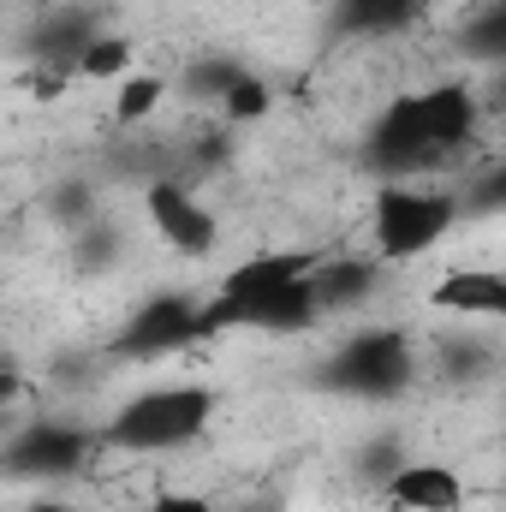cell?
Returning <instances> with one entry per match:
<instances>
[{
    "instance_id": "6da1fadb",
    "label": "cell",
    "mask_w": 506,
    "mask_h": 512,
    "mask_svg": "<svg viewBox=\"0 0 506 512\" xmlns=\"http://www.w3.org/2000/svg\"><path fill=\"white\" fill-rule=\"evenodd\" d=\"M477 90L447 78V84H429V90H411V96H393L381 108L370 131H364V149L358 161L376 173L381 185H399V179H417L429 167H441L447 155H459L471 137H477Z\"/></svg>"
},
{
    "instance_id": "7a4b0ae2",
    "label": "cell",
    "mask_w": 506,
    "mask_h": 512,
    "mask_svg": "<svg viewBox=\"0 0 506 512\" xmlns=\"http://www.w3.org/2000/svg\"><path fill=\"white\" fill-rule=\"evenodd\" d=\"M322 322L316 256L256 251L209 292V334H310Z\"/></svg>"
},
{
    "instance_id": "3957f363",
    "label": "cell",
    "mask_w": 506,
    "mask_h": 512,
    "mask_svg": "<svg viewBox=\"0 0 506 512\" xmlns=\"http://www.w3.org/2000/svg\"><path fill=\"white\" fill-rule=\"evenodd\" d=\"M215 387L203 382H173V387H143L102 423V441L120 453H173L209 435L215 423Z\"/></svg>"
},
{
    "instance_id": "277c9868",
    "label": "cell",
    "mask_w": 506,
    "mask_h": 512,
    "mask_svg": "<svg viewBox=\"0 0 506 512\" xmlns=\"http://www.w3.org/2000/svg\"><path fill=\"white\" fill-rule=\"evenodd\" d=\"M411 382H417V346L399 328H364L310 370V387L340 399H399Z\"/></svg>"
},
{
    "instance_id": "5b68a950",
    "label": "cell",
    "mask_w": 506,
    "mask_h": 512,
    "mask_svg": "<svg viewBox=\"0 0 506 512\" xmlns=\"http://www.w3.org/2000/svg\"><path fill=\"white\" fill-rule=\"evenodd\" d=\"M459 197L453 191H435V185H417V179H399V185H381L376 203H370V233H376V256L381 262H411V256L435 251L453 221H459Z\"/></svg>"
},
{
    "instance_id": "8992f818",
    "label": "cell",
    "mask_w": 506,
    "mask_h": 512,
    "mask_svg": "<svg viewBox=\"0 0 506 512\" xmlns=\"http://www.w3.org/2000/svg\"><path fill=\"white\" fill-rule=\"evenodd\" d=\"M203 340H215L209 334V298H197V292H155L126 316V328L114 334L108 352L120 364H155V358L191 352Z\"/></svg>"
},
{
    "instance_id": "52a82bcc",
    "label": "cell",
    "mask_w": 506,
    "mask_h": 512,
    "mask_svg": "<svg viewBox=\"0 0 506 512\" xmlns=\"http://www.w3.org/2000/svg\"><path fill=\"white\" fill-rule=\"evenodd\" d=\"M96 447H108L102 429H78L66 417H36V423L12 429L6 477H18V483H66L96 459Z\"/></svg>"
},
{
    "instance_id": "ba28073f",
    "label": "cell",
    "mask_w": 506,
    "mask_h": 512,
    "mask_svg": "<svg viewBox=\"0 0 506 512\" xmlns=\"http://www.w3.org/2000/svg\"><path fill=\"white\" fill-rule=\"evenodd\" d=\"M143 215H149L155 239L179 256H215V245H221L215 209H203V197H191V185H179V179H149Z\"/></svg>"
},
{
    "instance_id": "9c48e42d",
    "label": "cell",
    "mask_w": 506,
    "mask_h": 512,
    "mask_svg": "<svg viewBox=\"0 0 506 512\" xmlns=\"http://www.w3.org/2000/svg\"><path fill=\"white\" fill-rule=\"evenodd\" d=\"M96 36H102L96 12H84V6H60V12H42V18L24 24L18 54H24L30 66H48V72L78 78V60H84V48H90Z\"/></svg>"
},
{
    "instance_id": "30bf717a",
    "label": "cell",
    "mask_w": 506,
    "mask_h": 512,
    "mask_svg": "<svg viewBox=\"0 0 506 512\" xmlns=\"http://www.w3.org/2000/svg\"><path fill=\"white\" fill-rule=\"evenodd\" d=\"M429 304L441 316H465V322H506V274L501 268H447L429 286Z\"/></svg>"
},
{
    "instance_id": "8fae6325",
    "label": "cell",
    "mask_w": 506,
    "mask_h": 512,
    "mask_svg": "<svg viewBox=\"0 0 506 512\" xmlns=\"http://www.w3.org/2000/svg\"><path fill=\"white\" fill-rule=\"evenodd\" d=\"M381 495L393 512H459L465 507V477L453 465H435V459H405Z\"/></svg>"
},
{
    "instance_id": "7c38bea8",
    "label": "cell",
    "mask_w": 506,
    "mask_h": 512,
    "mask_svg": "<svg viewBox=\"0 0 506 512\" xmlns=\"http://www.w3.org/2000/svg\"><path fill=\"white\" fill-rule=\"evenodd\" d=\"M328 18L352 42H393L429 18V0H334Z\"/></svg>"
},
{
    "instance_id": "4fadbf2b",
    "label": "cell",
    "mask_w": 506,
    "mask_h": 512,
    "mask_svg": "<svg viewBox=\"0 0 506 512\" xmlns=\"http://www.w3.org/2000/svg\"><path fill=\"white\" fill-rule=\"evenodd\" d=\"M376 286H381V256H334V262H316V298H322V316L358 310Z\"/></svg>"
},
{
    "instance_id": "5bb4252c",
    "label": "cell",
    "mask_w": 506,
    "mask_h": 512,
    "mask_svg": "<svg viewBox=\"0 0 506 512\" xmlns=\"http://www.w3.org/2000/svg\"><path fill=\"white\" fill-rule=\"evenodd\" d=\"M459 54L477 66H501L506 72V0H483L477 12H465L459 24Z\"/></svg>"
},
{
    "instance_id": "9a60e30c",
    "label": "cell",
    "mask_w": 506,
    "mask_h": 512,
    "mask_svg": "<svg viewBox=\"0 0 506 512\" xmlns=\"http://www.w3.org/2000/svg\"><path fill=\"white\" fill-rule=\"evenodd\" d=\"M251 66L245 60H227V54H209V60H197L191 72H185V96L197 102V108H215L221 114V102L239 90V78H245Z\"/></svg>"
},
{
    "instance_id": "2e32d148",
    "label": "cell",
    "mask_w": 506,
    "mask_h": 512,
    "mask_svg": "<svg viewBox=\"0 0 506 512\" xmlns=\"http://www.w3.org/2000/svg\"><path fill=\"white\" fill-rule=\"evenodd\" d=\"M131 66H137V54H131V36L102 30V36L84 48V60H78V78H90V84H126Z\"/></svg>"
},
{
    "instance_id": "e0dca14e",
    "label": "cell",
    "mask_w": 506,
    "mask_h": 512,
    "mask_svg": "<svg viewBox=\"0 0 506 512\" xmlns=\"http://www.w3.org/2000/svg\"><path fill=\"white\" fill-rule=\"evenodd\" d=\"M161 96H167V84H161L155 72H131L126 84H120V96H114V120H120V126H143V120L161 108Z\"/></svg>"
},
{
    "instance_id": "ac0fdd59",
    "label": "cell",
    "mask_w": 506,
    "mask_h": 512,
    "mask_svg": "<svg viewBox=\"0 0 506 512\" xmlns=\"http://www.w3.org/2000/svg\"><path fill=\"white\" fill-rule=\"evenodd\" d=\"M48 215H54L60 227H90V221H96V191H90L84 179H60V185L48 191Z\"/></svg>"
},
{
    "instance_id": "d6986e66",
    "label": "cell",
    "mask_w": 506,
    "mask_h": 512,
    "mask_svg": "<svg viewBox=\"0 0 506 512\" xmlns=\"http://www.w3.org/2000/svg\"><path fill=\"white\" fill-rule=\"evenodd\" d=\"M268 108H274L268 84H262L256 72H245V78H239V90H233V96L221 102V120H227V126H251V120H262Z\"/></svg>"
},
{
    "instance_id": "ffe728a7",
    "label": "cell",
    "mask_w": 506,
    "mask_h": 512,
    "mask_svg": "<svg viewBox=\"0 0 506 512\" xmlns=\"http://www.w3.org/2000/svg\"><path fill=\"white\" fill-rule=\"evenodd\" d=\"M465 209H471V215H506V161L483 167V173L471 179V191H465Z\"/></svg>"
},
{
    "instance_id": "44dd1931",
    "label": "cell",
    "mask_w": 506,
    "mask_h": 512,
    "mask_svg": "<svg viewBox=\"0 0 506 512\" xmlns=\"http://www.w3.org/2000/svg\"><path fill=\"white\" fill-rule=\"evenodd\" d=\"M441 370H447L453 382H471V376L489 370V346H483V340H447V346H441Z\"/></svg>"
},
{
    "instance_id": "7402d4cb",
    "label": "cell",
    "mask_w": 506,
    "mask_h": 512,
    "mask_svg": "<svg viewBox=\"0 0 506 512\" xmlns=\"http://www.w3.org/2000/svg\"><path fill=\"white\" fill-rule=\"evenodd\" d=\"M114 256H120V233H114L108 221L78 227V262H84V268H114Z\"/></svg>"
},
{
    "instance_id": "603a6c76",
    "label": "cell",
    "mask_w": 506,
    "mask_h": 512,
    "mask_svg": "<svg viewBox=\"0 0 506 512\" xmlns=\"http://www.w3.org/2000/svg\"><path fill=\"white\" fill-rule=\"evenodd\" d=\"M405 465V453H399V441L387 435V441H364V453H358V477H370V483H393V471Z\"/></svg>"
},
{
    "instance_id": "cb8c5ba5",
    "label": "cell",
    "mask_w": 506,
    "mask_h": 512,
    "mask_svg": "<svg viewBox=\"0 0 506 512\" xmlns=\"http://www.w3.org/2000/svg\"><path fill=\"white\" fill-rule=\"evenodd\" d=\"M143 512H221L209 495H191V489H155V501Z\"/></svg>"
},
{
    "instance_id": "d4e9b609",
    "label": "cell",
    "mask_w": 506,
    "mask_h": 512,
    "mask_svg": "<svg viewBox=\"0 0 506 512\" xmlns=\"http://www.w3.org/2000/svg\"><path fill=\"white\" fill-rule=\"evenodd\" d=\"M24 512H72V507H66V501H48V495H36Z\"/></svg>"
},
{
    "instance_id": "484cf974",
    "label": "cell",
    "mask_w": 506,
    "mask_h": 512,
    "mask_svg": "<svg viewBox=\"0 0 506 512\" xmlns=\"http://www.w3.org/2000/svg\"><path fill=\"white\" fill-rule=\"evenodd\" d=\"M501 96H506V72H501Z\"/></svg>"
}]
</instances>
